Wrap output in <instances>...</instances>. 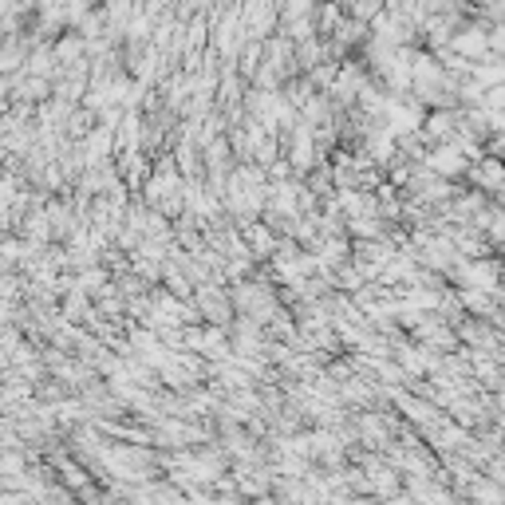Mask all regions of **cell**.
<instances>
[{
    "label": "cell",
    "instance_id": "6da1fadb",
    "mask_svg": "<svg viewBox=\"0 0 505 505\" xmlns=\"http://www.w3.org/2000/svg\"><path fill=\"white\" fill-rule=\"evenodd\" d=\"M478 178H481V182H486V185L502 182V178H505V166H502V162H486V166H481V170H478Z\"/></svg>",
    "mask_w": 505,
    "mask_h": 505
},
{
    "label": "cell",
    "instance_id": "277c9868",
    "mask_svg": "<svg viewBox=\"0 0 505 505\" xmlns=\"http://www.w3.org/2000/svg\"><path fill=\"white\" fill-rule=\"evenodd\" d=\"M486 103H490V107H505V87H493Z\"/></svg>",
    "mask_w": 505,
    "mask_h": 505
},
{
    "label": "cell",
    "instance_id": "7a4b0ae2",
    "mask_svg": "<svg viewBox=\"0 0 505 505\" xmlns=\"http://www.w3.org/2000/svg\"><path fill=\"white\" fill-rule=\"evenodd\" d=\"M434 166H438V170H458L462 162H458V154H454V150H442V154L434 158Z\"/></svg>",
    "mask_w": 505,
    "mask_h": 505
},
{
    "label": "cell",
    "instance_id": "3957f363",
    "mask_svg": "<svg viewBox=\"0 0 505 505\" xmlns=\"http://www.w3.org/2000/svg\"><path fill=\"white\" fill-rule=\"evenodd\" d=\"M458 48L462 51H478V48H486V36H462L458 40Z\"/></svg>",
    "mask_w": 505,
    "mask_h": 505
}]
</instances>
